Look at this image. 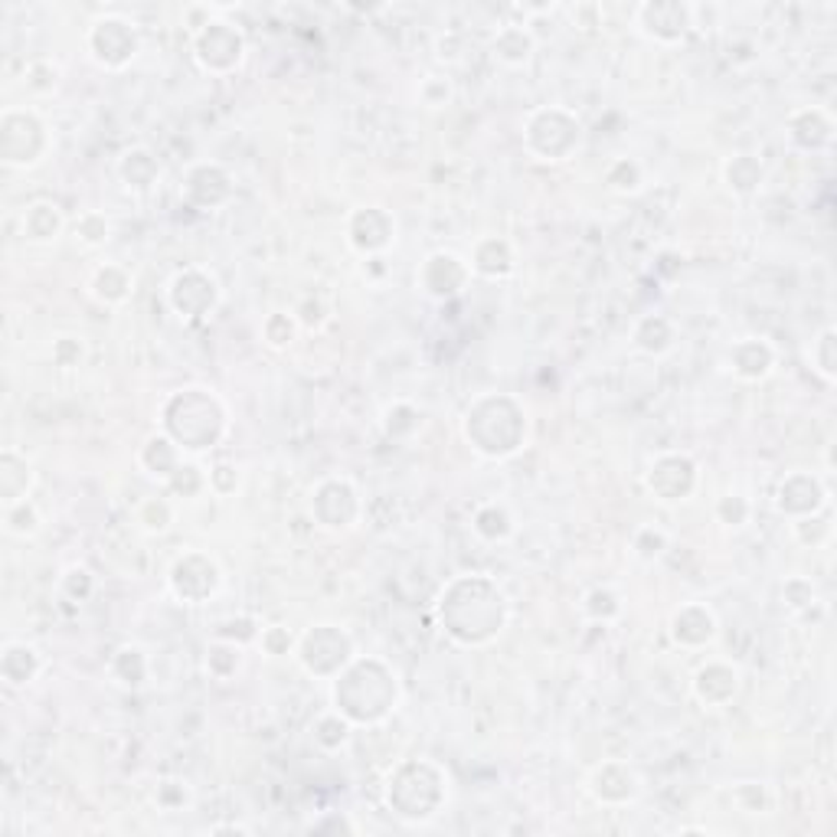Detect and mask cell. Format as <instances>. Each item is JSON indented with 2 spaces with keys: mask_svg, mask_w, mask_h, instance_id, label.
<instances>
[{
  "mask_svg": "<svg viewBox=\"0 0 837 837\" xmlns=\"http://www.w3.org/2000/svg\"><path fill=\"white\" fill-rule=\"evenodd\" d=\"M294 330H298L294 314H281V311L268 314V317H265V324H262V337H265V340H268V347H275V350L288 347V343H291V337H294Z\"/></svg>",
  "mask_w": 837,
  "mask_h": 837,
  "instance_id": "cell-50",
  "label": "cell"
},
{
  "mask_svg": "<svg viewBox=\"0 0 837 837\" xmlns=\"http://www.w3.org/2000/svg\"><path fill=\"white\" fill-rule=\"evenodd\" d=\"M752 517V504L742 494H726L716 500V520L726 526H745Z\"/></svg>",
  "mask_w": 837,
  "mask_h": 837,
  "instance_id": "cell-52",
  "label": "cell"
},
{
  "mask_svg": "<svg viewBox=\"0 0 837 837\" xmlns=\"http://www.w3.org/2000/svg\"><path fill=\"white\" fill-rule=\"evenodd\" d=\"M209 834H248V827H242V824H216V827H209Z\"/></svg>",
  "mask_w": 837,
  "mask_h": 837,
  "instance_id": "cell-59",
  "label": "cell"
},
{
  "mask_svg": "<svg viewBox=\"0 0 837 837\" xmlns=\"http://www.w3.org/2000/svg\"><path fill=\"white\" fill-rule=\"evenodd\" d=\"M631 549L641 559H657L667 549V533L657 530V526H638L634 536H631Z\"/></svg>",
  "mask_w": 837,
  "mask_h": 837,
  "instance_id": "cell-53",
  "label": "cell"
},
{
  "mask_svg": "<svg viewBox=\"0 0 837 837\" xmlns=\"http://www.w3.org/2000/svg\"><path fill=\"white\" fill-rule=\"evenodd\" d=\"M605 183L615 190V193H638L641 183H644V170L638 160L631 157H618L605 167Z\"/></svg>",
  "mask_w": 837,
  "mask_h": 837,
  "instance_id": "cell-42",
  "label": "cell"
},
{
  "mask_svg": "<svg viewBox=\"0 0 837 837\" xmlns=\"http://www.w3.org/2000/svg\"><path fill=\"white\" fill-rule=\"evenodd\" d=\"M180 196L193 209H216L232 196V177L219 163H196V167L186 170Z\"/></svg>",
  "mask_w": 837,
  "mask_h": 837,
  "instance_id": "cell-19",
  "label": "cell"
},
{
  "mask_svg": "<svg viewBox=\"0 0 837 837\" xmlns=\"http://www.w3.org/2000/svg\"><path fill=\"white\" fill-rule=\"evenodd\" d=\"M386 801L396 808L399 817L409 821H425L432 817L441 801H445V775L438 765L418 759V762H402L386 785Z\"/></svg>",
  "mask_w": 837,
  "mask_h": 837,
  "instance_id": "cell-5",
  "label": "cell"
},
{
  "mask_svg": "<svg viewBox=\"0 0 837 837\" xmlns=\"http://www.w3.org/2000/svg\"><path fill=\"white\" fill-rule=\"evenodd\" d=\"M229 428L226 405L203 386L177 389L160 405V432L177 441L180 451H209Z\"/></svg>",
  "mask_w": 837,
  "mask_h": 837,
  "instance_id": "cell-3",
  "label": "cell"
},
{
  "mask_svg": "<svg viewBox=\"0 0 837 837\" xmlns=\"http://www.w3.org/2000/svg\"><path fill=\"white\" fill-rule=\"evenodd\" d=\"M468 265H471V275H481V278H490V281L507 278L513 271V248L500 235H484V239H477Z\"/></svg>",
  "mask_w": 837,
  "mask_h": 837,
  "instance_id": "cell-27",
  "label": "cell"
},
{
  "mask_svg": "<svg viewBox=\"0 0 837 837\" xmlns=\"http://www.w3.org/2000/svg\"><path fill=\"white\" fill-rule=\"evenodd\" d=\"M644 487L660 504L687 500L696 490V461L683 451H664L644 471Z\"/></svg>",
  "mask_w": 837,
  "mask_h": 837,
  "instance_id": "cell-13",
  "label": "cell"
},
{
  "mask_svg": "<svg viewBox=\"0 0 837 837\" xmlns=\"http://www.w3.org/2000/svg\"><path fill=\"white\" fill-rule=\"evenodd\" d=\"M474 533L487 543H500L513 533V517L504 504H484L474 510V520H471Z\"/></svg>",
  "mask_w": 837,
  "mask_h": 837,
  "instance_id": "cell-36",
  "label": "cell"
},
{
  "mask_svg": "<svg viewBox=\"0 0 837 837\" xmlns=\"http://www.w3.org/2000/svg\"><path fill=\"white\" fill-rule=\"evenodd\" d=\"M674 340H677V327H674V320L664 317V314H644V317H638L634 327H631V343H634V350H641V353H647V356L667 353V350L674 347Z\"/></svg>",
  "mask_w": 837,
  "mask_h": 837,
  "instance_id": "cell-29",
  "label": "cell"
},
{
  "mask_svg": "<svg viewBox=\"0 0 837 837\" xmlns=\"http://www.w3.org/2000/svg\"><path fill=\"white\" fill-rule=\"evenodd\" d=\"M111 677L124 687H141L150 674V664H147V654L137 647V644H121L114 654H111V664H108Z\"/></svg>",
  "mask_w": 837,
  "mask_h": 837,
  "instance_id": "cell-34",
  "label": "cell"
},
{
  "mask_svg": "<svg viewBox=\"0 0 837 837\" xmlns=\"http://www.w3.org/2000/svg\"><path fill=\"white\" fill-rule=\"evenodd\" d=\"M239 660H242V647L239 644H229V641H213V647L206 651V670L219 680L232 677L239 670Z\"/></svg>",
  "mask_w": 837,
  "mask_h": 837,
  "instance_id": "cell-45",
  "label": "cell"
},
{
  "mask_svg": "<svg viewBox=\"0 0 837 837\" xmlns=\"http://www.w3.org/2000/svg\"><path fill=\"white\" fill-rule=\"evenodd\" d=\"M333 709L343 713L353 726H376L396 713L399 680L392 667L379 657H353L330 687Z\"/></svg>",
  "mask_w": 837,
  "mask_h": 837,
  "instance_id": "cell-2",
  "label": "cell"
},
{
  "mask_svg": "<svg viewBox=\"0 0 837 837\" xmlns=\"http://www.w3.org/2000/svg\"><path fill=\"white\" fill-rule=\"evenodd\" d=\"M468 445L484 458H510L526 441V409L507 392L477 396L461 422Z\"/></svg>",
  "mask_w": 837,
  "mask_h": 837,
  "instance_id": "cell-4",
  "label": "cell"
},
{
  "mask_svg": "<svg viewBox=\"0 0 837 837\" xmlns=\"http://www.w3.org/2000/svg\"><path fill=\"white\" fill-rule=\"evenodd\" d=\"M693 13L696 10L680 0H644L634 7V26L660 46H677L693 29Z\"/></svg>",
  "mask_w": 837,
  "mask_h": 837,
  "instance_id": "cell-12",
  "label": "cell"
},
{
  "mask_svg": "<svg viewBox=\"0 0 837 837\" xmlns=\"http://www.w3.org/2000/svg\"><path fill=\"white\" fill-rule=\"evenodd\" d=\"M589 791L602 804H628L641 791V778L628 762H602L589 775Z\"/></svg>",
  "mask_w": 837,
  "mask_h": 837,
  "instance_id": "cell-20",
  "label": "cell"
},
{
  "mask_svg": "<svg viewBox=\"0 0 837 837\" xmlns=\"http://www.w3.org/2000/svg\"><path fill=\"white\" fill-rule=\"evenodd\" d=\"M88 288H92V298H95V301H101V304H121V301H128V294H131V275H128L121 265H111V262H108V265H98V268H95Z\"/></svg>",
  "mask_w": 837,
  "mask_h": 837,
  "instance_id": "cell-33",
  "label": "cell"
},
{
  "mask_svg": "<svg viewBox=\"0 0 837 837\" xmlns=\"http://www.w3.org/2000/svg\"><path fill=\"white\" fill-rule=\"evenodd\" d=\"M582 611H585V618H592L595 624H608L611 618H618V611H621V598H618L611 589L598 585V589L585 592V598H582Z\"/></svg>",
  "mask_w": 837,
  "mask_h": 837,
  "instance_id": "cell-44",
  "label": "cell"
},
{
  "mask_svg": "<svg viewBox=\"0 0 837 837\" xmlns=\"http://www.w3.org/2000/svg\"><path fill=\"white\" fill-rule=\"evenodd\" d=\"M294 657L311 677L333 680L356 657V647H353V638L343 628L314 624L294 641Z\"/></svg>",
  "mask_w": 837,
  "mask_h": 837,
  "instance_id": "cell-7",
  "label": "cell"
},
{
  "mask_svg": "<svg viewBox=\"0 0 837 837\" xmlns=\"http://www.w3.org/2000/svg\"><path fill=\"white\" fill-rule=\"evenodd\" d=\"M108 219L101 216V213H95V209H85V213H78V219L72 222V239L78 242V245H85V248H98V245H105L108 242Z\"/></svg>",
  "mask_w": 837,
  "mask_h": 837,
  "instance_id": "cell-43",
  "label": "cell"
},
{
  "mask_svg": "<svg viewBox=\"0 0 837 837\" xmlns=\"http://www.w3.org/2000/svg\"><path fill=\"white\" fill-rule=\"evenodd\" d=\"M167 304L183 320H199L216 311L219 304V284L203 268H183L167 284Z\"/></svg>",
  "mask_w": 837,
  "mask_h": 837,
  "instance_id": "cell-14",
  "label": "cell"
},
{
  "mask_svg": "<svg viewBox=\"0 0 837 837\" xmlns=\"http://www.w3.org/2000/svg\"><path fill=\"white\" fill-rule=\"evenodd\" d=\"M507 618L510 602L504 589L481 572L454 575L438 595V624L464 647L490 644L507 628Z\"/></svg>",
  "mask_w": 837,
  "mask_h": 837,
  "instance_id": "cell-1",
  "label": "cell"
},
{
  "mask_svg": "<svg viewBox=\"0 0 837 837\" xmlns=\"http://www.w3.org/2000/svg\"><path fill=\"white\" fill-rule=\"evenodd\" d=\"M723 177H726V183H729V190L732 193H755L759 190V183L765 180V167H762V160L759 157H752V154H736V157H729L726 163H723Z\"/></svg>",
  "mask_w": 837,
  "mask_h": 837,
  "instance_id": "cell-35",
  "label": "cell"
},
{
  "mask_svg": "<svg viewBox=\"0 0 837 837\" xmlns=\"http://www.w3.org/2000/svg\"><path fill=\"white\" fill-rule=\"evenodd\" d=\"M20 222H23V239H26V242L46 245V242L59 239V232H62V226H65V216H62V209H59L52 199H33V203L23 209Z\"/></svg>",
  "mask_w": 837,
  "mask_h": 837,
  "instance_id": "cell-28",
  "label": "cell"
},
{
  "mask_svg": "<svg viewBox=\"0 0 837 837\" xmlns=\"http://www.w3.org/2000/svg\"><path fill=\"white\" fill-rule=\"evenodd\" d=\"M327 827H333V830H353V824H347V821H333V824H311V830H327Z\"/></svg>",
  "mask_w": 837,
  "mask_h": 837,
  "instance_id": "cell-60",
  "label": "cell"
},
{
  "mask_svg": "<svg viewBox=\"0 0 837 837\" xmlns=\"http://www.w3.org/2000/svg\"><path fill=\"white\" fill-rule=\"evenodd\" d=\"M523 144L536 160L562 163L569 160L582 144V124L569 108L543 105L526 114L523 121Z\"/></svg>",
  "mask_w": 837,
  "mask_h": 837,
  "instance_id": "cell-6",
  "label": "cell"
},
{
  "mask_svg": "<svg viewBox=\"0 0 837 837\" xmlns=\"http://www.w3.org/2000/svg\"><path fill=\"white\" fill-rule=\"evenodd\" d=\"M811 360L821 379L834 383L837 379V330L824 327L814 340H811Z\"/></svg>",
  "mask_w": 837,
  "mask_h": 837,
  "instance_id": "cell-40",
  "label": "cell"
},
{
  "mask_svg": "<svg viewBox=\"0 0 837 837\" xmlns=\"http://www.w3.org/2000/svg\"><path fill=\"white\" fill-rule=\"evenodd\" d=\"M311 513L324 530H347L360 517V494L347 477H327L311 494Z\"/></svg>",
  "mask_w": 837,
  "mask_h": 837,
  "instance_id": "cell-15",
  "label": "cell"
},
{
  "mask_svg": "<svg viewBox=\"0 0 837 837\" xmlns=\"http://www.w3.org/2000/svg\"><path fill=\"white\" fill-rule=\"evenodd\" d=\"M533 52H536V36L530 33L526 23H507V26H500L497 36L490 39V56H494V62L510 65V69L526 65Z\"/></svg>",
  "mask_w": 837,
  "mask_h": 837,
  "instance_id": "cell-25",
  "label": "cell"
},
{
  "mask_svg": "<svg viewBox=\"0 0 837 837\" xmlns=\"http://www.w3.org/2000/svg\"><path fill=\"white\" fill-rule=\"evenodd\" d=\"M134 523H137L144 533H163V530L173 523V507H170V500L160 497V494L141 500L137 510H134Z\"/></svg>",
  "mask_w": 837,
  "mask_h": 837,
  "instance_id": "cell-41",
  "label": "cell"
},
{
  "mask_svg": "<svg viewBox=\"0 0 837 837\" xmlns=\"http://www.w3.org/2000/svg\"><path fill=\"white\" fill-rule=\"evenodd\" d=\"M180 454H183V451L177 448V441H173L170 435L157 432V435H150V438L141 445V451H137V464H141L150 477L167 481V477L183 464V458H180Z\"/></svg>",
  "mask_w": 837,
  "mask_h": 837,
  "instance_id": "cell-30",
  "label": "cell"
},
{
  "mask_svg": "<svg viewBox=\"0 0 837 837\" xmlns=\"http://www.w3.org/2000/svg\"><path fill=\"white\" fill-rule=\"evenodd\" d=\"M781 598H785V608H791V611H804V608L817 605V592L808 579H788L781 585Z\"/></svg>",
  "mask_w": 837,
  "mask_h": 837,
  "instance_id": "cell-54",
  "label": "cell"
},
{
  "mask_svg": "<svg viewBox=\"0 0 837 837\" xmlns=\"http://www.w3.org/2000/svg\"><path fill=\"white\" fill-rule=\"evenodd\" d=\"M193 59L203 72L209 75H229L242 65L245 59V36L235 23L213 16L193 33Z\"/></svg>",
  "mask_w": 837,
  "mask_h": 837,
  "instance_id": "cell-9",
  "label": "cell"
},
{
  "mask_svg": "<svg viewBox=\"0 0 837 837\" xmlns=\"http://www.w3.org/2000/svg\"><path fill=\"white\" fill-rule=\"evenodd\" d=\"M827 504H830V494H827V487L811 471L785 474L778 490H775V510L791 517V520L821 513V510H827Z\"/></svg>",
  "mask_w": 837,
  "mask_h": 837,
  "instance_id": "cell-17",
  "label": "cell"
},
{
  "mask_svg": "<svg viewBox=\"0 0 837 837\" xmlns=\"http://www.w3.org/2000/svg\"><path fill=\"white\" fill-rule=\"evenodd\" d=\"M167 490H173V494H183V497H196L199 490H206L209 487V481H206V471L203 468H196L193 461H183L167 481Z\"/></svg>",
  "mask_w": 837,
  "mask_h": 837,
  "instance_id": "cell-46",
  "label": "cell"
},
{
  "mask_svg": "<svg viewBox=\"0 0 837 837\" xmlns=\"http://www.w3.org/2000/svg\"><path fill=\"white\" fill-rule=\"evenodd\" d=\"M350 729H353V723L343 716V713H337V709H327L324 716H317V723H314V742L320 745V749H327V752H337L340 745H347V739H350Z\"/></svg>",
  "mask_w": 837,
  "mask_h": 837,
  "instance_id": "cell-37",
  "label": "cell"
},
{
  "mask_svg": "<svg viewBox=\"0 0 837 837\" xmlns=\"http://www.w3.org/2000/svg\"><path fill=\"white\" fill-rule=\"evenodd\" d=\"M468 281H471V265L461 255L445 252V248L432 252L418 268V284L435 301H448V298L461 294Z\"/></svg>",
  "mask_w": 837,
  "mask_h": 837,
  "instance_id": "cell-18",
  "label": "cell"
},
{
  "mask_svg": "<svg viewBox=\"0 0 837 837\" xmlns=\"http://www.w3.org/2000/svg\"><path fill=\"white\" fill-rule=\"evenodd\" d=\"M670 638L687 651H700L716 638V615L703 602H687L670 615Z\"/></svg>",
  "mask_w": 837,
  "mask_h": 837,
  "instance_id": "cell-21",
  "label": "cell"
},
{
  "mask_svg": "<svg viewBox=\"0 0 837 837\" xmlns=\"http://www.w3.org/2000/svg\"><path fill=\"white\" fill-rule=\"evenodd\" d=\"M39 526H43V517H39V510L29 497L3 504V530L10 536H33Z\"/></svg>",
  "mask_w": 837,
  "mask_h": 837,
  "instance_id": "cell-38",
  "label": "cell"
},
{
  "mask_svg": "<svg viewBox=\"0 0 837 837\" xmlns=\"http://www.w3.org/2000/svg\"><path fill=\"white\" fill-rule=\"evenodd\" d=\"M82 360H85V340L82 337L62 333V337L52 340V363L59 369H75Z\"/></svg>",
  "mask_w": 837,
  "mask_h": 837,
  "instance_id": "cell-51",
  "label": "cell"
},
{
  "mask_svg": "<svg viewBox=\"0 0 837 837\" xmlns=\"http://www.w3.org/2000/svg\"><path fill=\"white\" fill-rule=\"evenodd\" d=\"M451 95H454V88H451V78H448V75L432 72V75H425V78L418 82V101H422L425 108H445V105L451 101Z\"/></svg>",
  "mask_w": 837,
  "mask_h": 837,
  "instance_id": "cell-49",
  "label": "cell"
},
{
  "mask_svg": "<svg viewBox=\"0 0 837 837\" xmlns=\"http://www.w3.org/2000/svg\"><path fill=\"white\" fill-rule=\"evenodd\" d=\"M726 363H729V369H732L739 379L759 383V379H765V376L772 373V366H775V347H772L768 340H762V337H742V340H736V343L729 347Z\"/></svg>",
  "mask_w": 837,
  "mask_h": 837,
  "instance_id": "cell-23",
  "label": "cell"
},
{
  "mask_svg": "<svg viewBox=\"0 0 837 837\" xmlns=\"http://www.w3.org/2000/svg\"><path fill=\"white\" fill-rule=\"evenodd\" d=\"M258 644H262V651H265L268 657H281V654H291V651H294V638H291V631H288L284 624H268V628H262Z\"/></svg>",
  "mask_w": 837,
  "mask_h": 837,
  "instance_id": "cell-55",
  "label": "cell"
},
{
  "mask_svg": "<svg viewBox=\"0 0 837 837\" xmlns=\"http://www.w3.org/2000/svg\"><path fill=\"white\" fill-rule=\"evenodd\" d=\"M85 46H88V56L108 69V72H118L124 65L134 62V56L141 52V33L137 26L121 16V13H105L98 16L88 33H85Z\"/></svg>",
  "mask_w": 837,
  "mask_h": 837,
  "instance_id": "cell-10",
  "label": "cell"
},
{
  "mask_svg": "<svg viewBox=\"0 0 837 837\" xmlns=\"http://www.w3.org/2000/svg\"><path fill=\"white\" fill-rule=\"evenodd\" d=\"M206 481H209V490H213V494L229 497V494H235V487H239V468L229 464V461H219V464L209 468Z\"/></svg>",
  "mask_w": 837,
  "mask_h": 837,
  "instance_id": "cell-56",
  "label": "cell"
},
{
  "mask_svg": "<svg viewBox=\"0 0 837 837\" xmlns=\"http://www.w3.org/2000/svg\"><path fill=\"white\" fill-rule=\"evenodd\" d=\"M739 693V670L726 660H706L693 674V696L703 706H726Z\"/></svg>",
  "mask_w": 837,
  "mask_h": 837,
  "instance_id": "cell-22",
  "label": "cell"
},
{
  "mask_svg": "<svg viewBox=\"0 0 837 837\" xmlns=\"http://www.w3.org/2000/svg\"><path fill=\"white\" fill-rule=\"evenodd\" d=\"M59 592H62L69 602L82 605V602L95 592V575H92L85 566H69V569L59 575Z\"/></svg>",
  "mask_w": 837,
  "mask_h": 837,
  "instance_id": "cell-47",
  "label": "cell"
},
{
  "mask_svg": "<svg viewBox=\"0 0 837 837\" xmlns=\"http://www.w3.org/2000/svg\"><path fill=\"white\" fill-rule=\"evenodd\" d=\"M347 242L356 255L376 258L396 242V219L379 206L353 209L350 219H347Z\"/></svg>",
  "mask_w": 837,
  "mask_h": 837,
  "instance_id": "cell-16",
  "label": "cell"
},
{
  "mask_svg": "<svg viewBox=\"0 0 837 837\" xmlns=\"http://www.w3.org/2000/svg\"><path fill=\"white\" fill-rule=\"evenodd\" d=\"M294 320L304 324V327H320L327 320V307L320 298H304L298 307H294Z\"/></svg>",
  "mask_w": 837,
  "mask_h": 837,
  "instance_id": "cell-58",
  "label": "cell"
},
{
  "mask_svg": "<svg viewBox=\"0 0 837 837\" xmlns=\"http://www.w3.org/2000/svg\"><path fill=\"white\" fill-rule=\"evenodd\" d=\"M258 634H262V628H258V621L248 618V615L226 618V621L216 628V638H219V641H229V644H239V647H245L248 641H258Z\"/></svg>",
  "mask_w": 837,
  "mask_h": 837,
  "instance_id": "cell-48",
  "label": "cell"
},
{
  "mask_svg": "<svg viewBox=\"0 0 837 837\" xmlns=\"http://www.w3.org/2000/svg\"><path fill=\"white\" fill-rule=\"evenodd\" d=\"M422 428V412L409 402H392L383 409V432L389 438H412Z\"/></svg>",
  "mask_w": 837,
  "mask_h": 837,
  "instance_id": "cell-39",
  "label": "cell"
},
{
  "mask_svg": "<svg viewBox=\"0 0 837 837\" xmlns=\"http://www.w3.org/2000/svg\"><path fill=\"white\" fill-rule=\"evenodd\" d=\"M154 798H157V804H160L163 811H177V808H183V804H186L190 788H186V781H183V778H163V781L157 785Z\"/></svg>",
  "mask_w": 837,
  "mask_h": 837,
  "instance_id": "cell-57",
  "label": "cell"
},
{
  "mask_svg": "<svg viewBox=\"0 0 837 837\" xmlns=\"http://www.w3.org/2000/svg\"><path fill=\"white\" fill-rule=\"evenodd\" d=\"M49 150V128L36 111L7 108L0 114V160L3 167H33Z\"/></svg>",
  "mask_w": 837,
  "mask_h": 837,
  "instance_id": "cell-8",
  "label": "cell"
},
{
  "mask_svg": "<svg viewBox=\"0 0 837 837\" xmlns=\"http://www.w3.org/2000/svg\"><path fill=\"white\" fill-rule=\"evenodd\" d=\"M43 670V657L33 644L26 641H10L3 644V654H0V677L7 687H26L39 677Z\"/></svg>",
  "mask_w": 837,
  "mask_h": 837,
  "instance_id": "cell-26",
  "label": "cell"
},
{
  "mask_svg": "<svg viewBox=\"0 0 837 837\" xmlns=\"http://www.w3.org/2000/svg\"><path fill=\"white\" fill-rule=\"evenodd\" d=\"M118 177L131 190H150L160 177V163L147 147H128L118 157Z\"/></svg>",
  "mask_w": 837,
  "mask_h": 837,
  "instance_id": "cell-31",
  "label": "cell"
},
{
  "mask_svg": "<svg viewBox=\"0 0 837 837\" xmlns=\"http://www.w3.org/2000/svg\"><path fill=\"white\" fill-rule=\"evenodd\" d=\"M33 484V471H29V461L13 451V448H3L0 451V500L3 504H13V500H23L26 490Z\"/></svg>",
  "mask_w": 837,
  "mask_h": 837,
  "instance_id": "cell-32",
  "label": "cell"
},
{
  "mask_svg": "<svg viewBox=\"0 0 837 837\" xmlns=\"http://www.w3.org/2000/svg\"><path fill=\"white\" fill-rule=\"evenodd\" d=\"M788 141L801 150H821L834 137V121L824 108H798L785 121Z\"/></svg>",
  "mask_w": 837,
  "mask_h": 837,
  "instance_id": "cell-24",
  "label": "cell"
},
{
  "mask_svg": "<svg viewBox=\"0 0 837 837\" xmlns=\"http://www.w3.org/2000/svg\"><path fill=\"white\" fill-rule=\"evenodd\" d=\"M222 585V572L213 556L206 553H183L170 572H167V589L183 602V605H203L209 602Z\"/></svg>",
  "mask_w": 837,
  "mask_h": 837,
  "instance_id": "cell-11",
  "label": "cell"
}]
</instances>
